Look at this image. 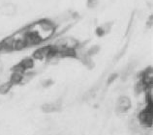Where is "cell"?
<instances>
[{"mask_svg": "<svg viewBox=\"0 0 153 135\" xmlns=\"http://www.w3.org/2000/svg\"><path fill=\"white\" fill-rule=\"evenodd\" d=\"M152 102H146V107L140 111L138 115V122L144 128H150L153 122V110H152Z\"/></svg>", "mask_w": 153, "mask_h": 135, "instance_id": "obj_1", "label": "cell"}, {"mask_svg": "<svg viewBox=\"0 0 153 135\" xmlns=\"http://www.w3.org/2000/svg\"><path fill=\"white\" fill-rule=\"evenodd\" d=\"M131 107H132L131 98L127 96H120L115 102L114 110L116 114L123 115V114H126L128 111L131 109Z\"/></svg>", "mask_w": 153, "mask_h": 135, "instance_id": "obj_2", "label": "cell"}, {"mask_svg": "<svg viewBox=\"0 0 153 135\" xmlns=\"http://www.w3.org/2000/svg\"><path fill=\"white\" fill-rule=\"evenodd\" d=\"M35 65V60L32 57H26L25 59L16 65L13 68L14 71H19V73H25V71L30 70L31 69H33V67Z\"/></svg>", "mask_w": 153, "mask_h": 135, "instance_id": "obj_3", "label": "cell"}, {"mask_svg": "<svg viewBox=\"0 0 153 135\" xmlns=\"http://www.w3.org/2000/svg\"><path fill=\"white\" fill-rule=\"evenodd\" d=\"M18 12V6L15 3L7 2L0 6V15L1 17H13Z\"/></svg>", "mask_w": 153, "mask_h": 135, "instance_id": "obj_4", "label": "cell"}, {"mask_svg": "<svg viewBox=\"0 0 153 135\" xmlns=\"http://www.w3.org/2000/svg\"><path fill=\"white\" fill-rule=\"evenodd\" d=\"M139 80L146 87V89L152 87V82H153V70L151 67H148L144 70L142 73L140 74V79Z\"/></svg>", "mask_w": 153, "mask_h": 135, "instance_id": "obj_5", "label": "cell"}, {"mask_svg": "<svg viewBox=\"0 0 153 135\" xmlns=\"http://www.w3.org/2000/svg\"><path fill=\"white\" fill-rule=\"evenodd\" d=\"M41 109L44 113L46 114H51L54 112H57L60 109H61V103L58 101L55 102H47L45 104H43Z\"/></svg>", "mask_w": 153, "mask_h": 135, "instance_id": "obj_6", "label": "cell"}, {"mask_svg": "<svg viewBox=\"0 0 153 135\" xmlns=\"http://www.w3.org/2000/svg\"><path fill=\"white\" fill-rule=\"evenodd\" d=\"M111 27H112V22H106L96 28L95 34L98 37H104L105 35H107L111 30Z\"/></svg>", "mask_w": 153, "mask_h": 135, "instance_id": "obj_7", "label": "cell"}, {"mask_svg": "<svg viewBox=\"0 0 153 135\" xmlns=\"http://www.w3.org/2000/svg\"><path fill=\"white\" fill-rule=\"evenodd\" d=\"M93 57H90V56H88V55H86L85 53H83L82 55H79V57L78 59H79L80 61H82V64L85 66L87 69H93L95 64H94V61H93V59H92Z\"/></svg>", "mask_w": 153, "mask_h": 135, "instance_id": "obj_8", "label": "cell"}, {"mask_svg": "<svg viewBox=\"0 0 153 135\" xmlns=\"http://www.w3.org/2000/svg\"><path fill=\"white\" fill-rule=\"evenodd\" d=\"M99 51H100V46L99 45H92V46H90V48H88L84 53H85L86 55H88V56L93 57V56H95V55H97L99 53Z\"/></svg>", "mask_w": 153, "mask_h": 135, "instance_id": "obj_9", "label": "cell"}, {"mask_svg": "<svg viewBox=\"0 0 153 135\" xmlns=\"http://www.w3.org/2000/svg\"><path fill=\"white\" fill-rule=\"evenodd\" d=\"M99 4V0H86V6L89 9H93V8L97 7Z\"/></svg>", "mask_w": 153, "mask_h": 135, "instance_id": "obj_10", "label": "cell"}, {"mask_svg": "<svg viewBox=\"0 0 153 135\" xmlns=\"http://www.w3.org/2000/svg\"><path fill=\"white\" fill-rule=\"evenodd\" d=\"M117 76H118L117 73H112V74H111L110 76H108V85L111 84V83L114 82L116 78H117Z\"/></svg>", "mask_w": 153, "mask_h": 135, "instance_id": "obj_11", "label": "cell"}, {"mask_svg": "<svg viewBox=\"0 0 153 135\" xmlns=\"http://www.w3.org/2000/svg\"><path fill=\"white\" fill-rule=\"evenodd\" d=\"M52 83H53V81L51 80V79H47V80H45L43 82V86L44 87H50V86H51L52 85Z\"/></svg>", "mask_w": 153, "mask_h": 135, "instance_id": "obj_12", "label": "cell"}, {"mask_svg": "<svg viewBox=\"0 0 153 135\" xmlns=\"http://www.w3.org/2000/svg\"><path fill=\"white\" fill-rule=\"evenodd\" d=\"M45 135H50V134H45Z\"/></svg>", "mask_w": 153, "mask_h": 135, "instance_id": "obj_13", "label": "cell"}]
</instances>
